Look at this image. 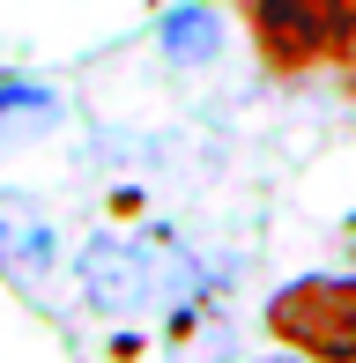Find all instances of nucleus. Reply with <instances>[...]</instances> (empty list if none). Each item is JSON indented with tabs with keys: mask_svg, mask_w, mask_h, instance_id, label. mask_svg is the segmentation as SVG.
Returning <instances> with one entry per match:
<instances>
[{
	"mask_svg": "<svg viewBox=\"0 0 356 363\" xmlns=\"http://www.w3.org/2000/svg\"><path fill=\"white\" fill-rule=\"evenodd\" d=\"M74 274H82V296L96 311L134 319V311H149L156 296L178 282V259L164 252V245H149V238H96Z\"/></svg>",
	"mask_w": 356,
	"mask_h": 363,
	"instance_id": "nucleus-3",
	"label": "nucleus"
},
{
	"mask_svg": "<svg viewBox=\"0 0 356 363\" xmlns=\"http://www.w3.org/2000/svg\"><path fill=\"white\" fill-rule=\"evenodd\" d=\"M267 363H289V356H267ZM297 363H304V356H297Z\"/></svg>",
	"mask_w": 356,
	"mask_h": 363,
	"instance_id": "nucleus-7",
	"label": "nucleus"
},
{
	"mask_svg": "<svg viewBox=\"0 0 356 363\" xmlns=\"http://www.w3.org/2000/svg\"><path fill=\"white\" fill-rule=\"evenodd\" d=\"M267 326H274V341L297 349L304 363H356V282L349 274L289 282L267 304Z\"/></svg>",
	"mask_w": 356,
	"mask_h": 363,
	"instance_id": "nucleus-1",
	"label": "nucleus"
},
{
	"mask_svg": "<svg viewBox=\"0 0 356 363\" xmlns=\"http://www.w3.org/2000/svg\"><path fill=\"white\" fill-rule=\"evenodd\" d=\"M52 89H38V82H0V148H23L38 141L45 126H52Z\"/></svg>",
	"mask_w": 356,
	"mask_h": 363,
	"instance_id": "nucleus-5",
	"label": "nucleus"
},
{
	"mask_svg": "<svg viewBox=\"0 0 356 363\" xmlns=\"http://www.w3.org/2000/svg\"><path fill=\"white\" fill-rule=\"evenodd\" d=\"M252 45L282 74L356 52V0H252Z\"/></svg>",
	"mask_w": 356,
	"mask_h": 363,
	"instance_id": "nucleus-2",
	"label": "nucleus"
},
{
	"mask_svg": "<svg viewBox=\"0 0 356 363\" xmlns=\"http://www.w3.org/2000/svg\"><path fill=\"white\" fill-rule=\"evenodd\" d=\"M0 267L15 282H45L60 267V230L45 223V208H30L23 193H0Z\"/></svg>",
	"mask_w": 356,
	"mask_h": 363,
	"instance_id": "nucleus-4",
	"label": "nucleus"
},
{
	"mask_svg": "<svg viewBox=\"0 0 356 363\" xmlns=\"http://www.w3.org/2000/svg\"><path fill=\"white\" fill-rule=\"evenodd\" d=\"M216 45H223V23H216L208 8H171V15H164V52L178 60V67L216 60Z\"/></svg>",
	"mask_w": 356,
	"mask_h": 363,
	"instance_id": "nucleus-6",
	"label": "nucleus"
}]
</instances>
